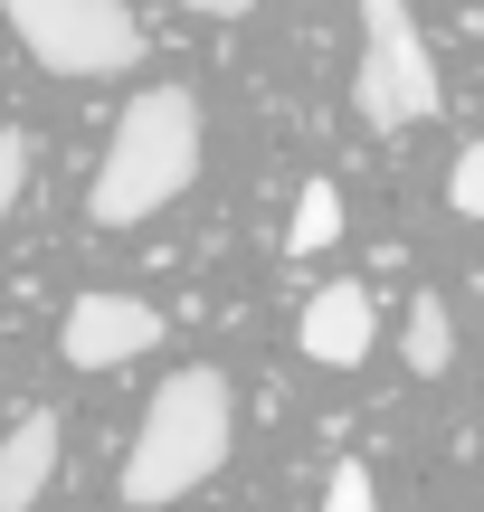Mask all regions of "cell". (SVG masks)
Here are the masks:
<instances>
[{
    "label": "cell",
    "mask_w": 484,
    "mask_h": 512,
    "mask_svg": "<svg viewBox=\"0 0 484 512\" xmlns=\"http://www.w3.org/2000/svg\"><path fill=\"white\" fill-rule=\"evenodd\" d=\"M200 152H209V133H200V95L190 86L124 95V114L105 133V162H95V190H86L95 228H143L152 209H171L200 181Z\"/></svg>",
    "instance_id": "obj_1"
},
{
    "label": "cell",
    "mask_w": 484,
    "mask_h": 512,
    "mask_svg": "<svg viewBox=\"0 0 484 512\" xmlns=\"http://www.w3.org/2000/svg\"><path fill=\"white\" fill-rule=\"evenodd\" d=\"M228 437H238L228 380H219V370H171V380L152 389L143 427H133V456H124V503H133V512H152V503L200 494V484L228 465Z\"/></svg>",
    "instance_id": "obj_2"
},
{
    "label": "cell",
    "mask_w": 484,
    "mask_h": 512,
    "mask_svg": "<svg viewBox=\"0 0 484 512\" xmlns=\"http://www.w3.org/2000/svg\"><path fill=\"white\" fill-rule=\"evenodd\" d=\"M447 105L437 86V57L418 38V10L409 0H361V67H352V114L371 133H409Z\"/></svg>",
    "instance_id": "obj_3"
},
{
    "label": "cell",
    "mask_w": 484,
    "mask_h": 512,
    "mask_svg": "<svg viewBox=\"0 0 484 512\" xmlns=\"http://www.w3.org/2000/svg\"><path fill=\"white\" fill-rule=\"evenodd\" d=\"M0 19L48 76H76V86L143 67V19L124 0H0Z\"/></svg>",
    "instance_id": "obj_4"
},
{
    "label": "cell",
    "mask_w": 484,
    "mask_h": 512,
    "mask_svg": "<svg viewBox=\"0 0 484 512\" xmlns=\"http://www.w3.org/2000/svg\"><path fill=\"white\" fill-rule=\"evenodd\" d=\"M152 342H162V313H152L143 294H76V304H67V323H57V351H67V370L143 361Z\"/></svg>",
    "instance_id": "obj_5"
},
{
    "label": "cell",
    "mask_w": 484,
    "mask_h": 512,
    "mask_svg": "<svg viewBox=\"0 0 484 512\" xmlns=\"http://www.w3.org/2000/svg\"><path fill=\"white\" fill-rule=\"evenodd\" d=\"M295 342H304V361H323V370L371 361V342H380V304H371V285H323V294H304Z\"/></svg>",
    "instance_id": "obj_6"
},
{
    "label": "cell",
    "mask_w": 484,
    "mask_h": 512,
    "mask_svg": "<svg viewBox=\"0 0 484 512\" xmlns=\"http://www.w3.org/2000/svg\"><path fill=\"white\" fill-rule=\"evenodd\" d=\"M48 484H57V418L29 408V418L0 437V512H29Z\"/></svg>",
    "instance_id": "obj_7"
},
{
    "label": "cell",
    "mask_w": 484,
    "mask_h": 512,
    "mask_svg": "<svg viewBox=\"0 0 484 512\" xmlns=\"http://www.w3.org/2000/svg\"><path fill=\"white\" fill-rule=\"evenodd\" d=\"M399 351H409L418 380H447V370H456V323H447L437 294H409V332H399Z\"/></svg>",
    "instance_id": "obj_8"
},
{
    "label": "cell",
    "mask_w": 484,
    "mask_h": 512,
    "mask_svg": "<svg viewBox=\"0 0 484 512\" xmlns=\"http://www.w3.org/2000/svg\"><path fill=\"white\" fill-rule=\"evenodd\" d=\"M342 238V181H304V200H295V228H285V247L295 256H323Z\"/></svg>",
    "instance_id": "obj_9"
},
{
    "label": "cell",
    "mask_w": 484,
    "mask_h": 512,
    "mask_svg": "<svg viewBox=\"0 0 484 512\" xmlns=\"http://www.w3.org/2000/svg\"><path fill=\"white\" fill-rule=\"evenodd\" d=\"M447 209H456V219H475V228H484V133H475L466 152H456V171H447Z\"/></svg>",
    "instance_id": "obj_10"
},
{
    "label": "cell",
    "mask_w": 484,
    "mask_h": 512,
    "mask_svg": "<svg viewBox=\"0 0 484 512\" xmlns=\"http://www.w3.org/2000/svg\"><path fill=\"white\" fill-rule=\"evenodd\" d=\"M323 512H380V484H371V465H361V456H342V465H333V484H323Z\"/></svg>",
    "instance_id": "obj_11"
},
{
    "label": "cell",
    "mask_w": 484,
    "mask_h": 512,
    "mask_svg": "<svg viewBox=\"0 0 484 512\" xmlns=\"http://www.w3.org/2000/svg\"><path fill=\"white\" fill-rule=\"evenodd\" d=\"M29 162H38V143H29V133H0V219H10V209H19V190H29Z\"/></svg>",
    "instance_id": "obj_12"
},
{
    "label": "cell",
    "mask_w": 484,
    "mask_h": 512,
    "mask_svg": "<svg viewBox=\"0 0 484 512\" xmlns=\"http://www.w3.org/2000/svg\"><path fill=\"white\" fill-rule=\"evenodd\" d=\"M181 10H190V19H247L257 0H181Z\"/></svg>",
    "instance_id": "obj_13"
}]
</instances>
